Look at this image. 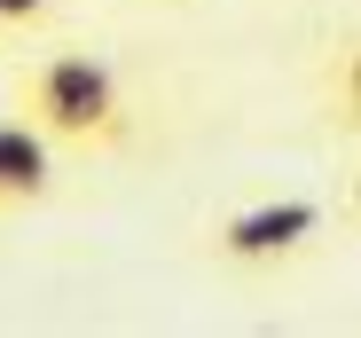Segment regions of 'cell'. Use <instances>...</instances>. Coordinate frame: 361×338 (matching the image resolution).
<instances>
[{
	"label": "cell",
	"mask_w": 361,
	"mask_h": 338,
	"mask_svg": "<svg viewBox=\"0 0 361 338\" xmlns=\"http://www.w3.org/2000/svg\"><path fill=\"white\" fill-rule=\"evenodd\" d=\"M16 110L63 150H118L134 134L126 79H118L110 55H87V47H55L39 64H24L16 71Z\"/></svg>",
	"instance_id": "1"
},
{
	"label": "cell",
	"mask_w": 361,
	"mask_h": 338,
	"mask_svg": "<svg viewBox=\"0 0 361 338\" xmlns=\"http://www.w3.org/2000/svg\"><path fill=\"white\" fill-rule=\"evenodd\" d=\"M322 205L314 197H267V205H244V212H228V220H212V260L220 267H283V260H298L314 236H322Z\"/></svg>",
	"instance_id": "2"
},
{
	"label": "cell",
	"mask_w": 361,
	"mask_h": 338,
	"mask_svg": "<svg viewBox=\"0 0 361 338\" xmlns=\"http://www.w3.org/2000/svg\"><path fill=\"white\" fill-rule=\"evenodd\" d=\"M63 189V142H47L24 110H0V212L47 205Z\"/></svg>",
	"instance_id": "3"
},
{
	"label": "cell",
	"mask_w": 361,
	"mask_h": 338,
	"mask_svg": "<svg viewBox=\"0 0 361 338\" xmlns=\"http://www.w3.org/2000/svg\"><path fill=\"white\" fill-rule=\"evenodd\" d=\"M322 95H330V126L338 134H361V32L338 40L330 71H322Z\"/></svg>",
	"instance_id": "4"
},
{
	"label": "cell",
	"mask_w": 361,
	"mask_h": 338,
	"mask_svg": "<svg viewBox=\"0 0 361 338\" xmlns=\"http://www.w3.org/2000/svg\"><path fill=\"white\" fill-rule=\"evenodd\" d=\"M47 16H55V0H0V40H32L47 32Z\"/></svg>",
	"instance_id": "5"
},
{
	"label": "cell",
	"mask_w": 361,
	"mask_h": 338,
	"mask_svg": "<svg viewBox=\"0 0 361 338\" xmlns=\"http://www.w3.org/2000/svg\"><path fill=\"white\" fill-rule=\"evenodd\" d=\"M353 212H361V174H353Z\"/></svg>",
	"instance_id": "6"
}]
</instances>
